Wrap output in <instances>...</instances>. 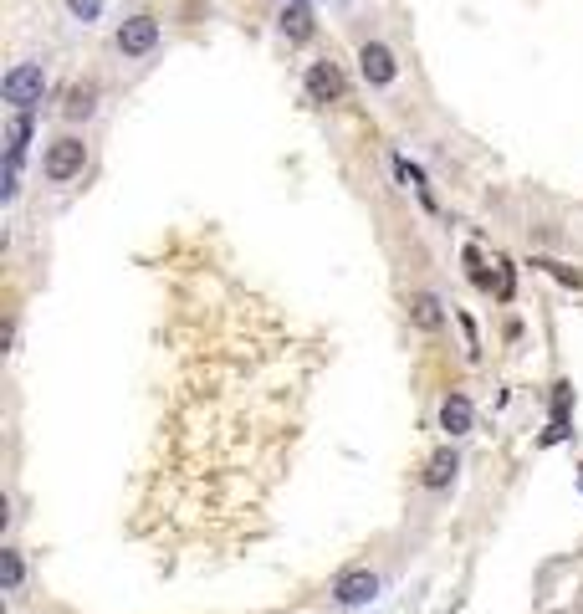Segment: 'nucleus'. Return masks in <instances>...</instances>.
Here are the masks:
<instances>
[{
	"label": "nucleus",
	"mask_w": 583,
	"mask_h": 614,
	"mask_svg": "<svg viewBox=\"0 0 583 614\" xmlns=\"http://www.w3.org/2000/svg\"><path fill=\"white\" fill-rule=\"evenodd\" d=\"M41 93H47V67L41 62H16L6 77H0V98H6L16 113H36Z\"/></svg>",
	"instance_id": "obj_1"
},
{
	"label": "nucleus",
	"mask_w": 583,
	"mask_h": 614,
	"mask_svg": "<svg viewBox=\"0 0 583 614\" xmlns=\"http://www.w3.org/2000/svg\"><path fill=\"white\" fill-rule=\"evenodd\" d=\"M82 169H87V144L77 134H57L47 144V159H41V174H47L52 185H72Z\"/></svg>",
	"instance_id": "obj_2"
},
{
	"label": "nucleus",
	"mask_w": 583,
	"mask_h": 614,
	"mask_svg": "<svg viewBox=\"0 0 583 614\" xmlns=\"http://www.w3.org/2000/svg\"><path fill=\"white\" fill-rule=\"evenodd\" d=\"M31 134H36V113H11L6 118V169H21Z\"/></svg>",
	"instance_id": "obj_7"
},
{
	"label": "nucleus",
	"mask_w": 583,
	"mask_h": 614,
	"mask_svg": "<svg viewBox=\"0 0 583 614\" xmlns=\"http://www.w3.org/2000/svg\"><path fill=\"white\" fill-rule=\"evenodd\" d=\"M302 82H307V98L312 103H343L348 98V77L338 72V62H312Z\"/></svg>",
	"instance_id": "obj_4"
},
{
	"label": "nucleus",
	"mask_w": 583,
	"mask_h": 614,
	"mask_svg": "<svg viewBox=\"0 0 583 614\" xmlns=\"http://www.w3.org/2000/svg\"><path fill=\"white\" fill-rule=\"evenodd\" d=\"M113 47H118L123 57H149V52L159 47V21H154V16H128V21H118Z\"/></svg>",
	"instance_id": "obj_3"
},
{
	"label": "nucleus",
	"mask_w": 583,
	"mask_h": 614,
	"mask_svg": "<svg viewBox=\"0 0 583 614\" xmlns=\"http://www.w3.org/2000/svg\"><path fill=\"white\" fill-rule=\"evenodd\" d=\"M358 72H364L369 87H394L399 62H394V52L384 47V41H364V47H358Z\"/></svg>",
	"instance_id": "obj_5"
},
{
	"label": "nucleus",
	"mask_w": 583,
	"mask_h": 614,
	"mask_svg": "<svg viewBox=\"0 0 583 614\" xmlns=\"http://www.w3.org/2000/svg\"><path fill=\"white\" fill-rule=\"evenodd\" d=\"M456 471H461V456H456L451 446L435 451V456H430V466H425V487H430V492H445V487L456 481Z\"/></svg>",
	"instance_id": "obj_9"
},
{
	"label": "nucleus",
	"mask_w": 583,
	"mask_h": 614,
	"mask_svg": "<svg viewBox=\"0 0 583 614\" xmlns=\"http://www.w3.org/2000/svg\"><path fill=\"white\" fill-rule=\"evenodd\" d=\"M277 26H282L287 41H307V36H312V11H307V0H287L282 16H277Z\"/></svg>",
	"instance_id": "obj_11"
},
{
	"label": "nucleus",
	"mask_w": 583,
	"mask_h": 614,
	"mask_svg": "<svg viewBox=\"0 0 583 614\" xmlns=\"http://www.w3.org/2000/svg\"><path fill=\"white\" fill-rule=\"evenodd\" d=\"M440 430L445 435H471V400H466L461 389H451L440 400Z\"/></svg>",
	"instance_id": "obj_8"
},
{
	"label": "nucleus",
	"mask_w": 583,
	"mask_h": 614,
	"mask_svg": "<svg viewBox=\"0 0 583 614\" xmlns=\"http://www.w3.org/2000/svg\"><path fill=\"white\" fill-rule=\"evenodd\" d=\"M62 113L77 123V118H93L98 113V87L93 82H77L72 93H67V103H62Z\"/></svg>",
	"instance_id": "obj_12"
},
{
	"label": "nucleus",
	"mask_w": 583,
	"mask_h": 614,
	"mask_svg": "<svg viewBox=\"0 0 583 614\" xmlns=\"http://www.w3.org/2000/svg\"><path fill=\"white\" fill-rule=\"evenodd\" d=\"M67 11H72L82 26H93V21L103 16V0H67Z\"/></svg>",
	"instance_id": "obj_14"
},
{
	"label": "nucleus",
	"mask_w": 583,
	"mask_h": 614,
	"mask_svg": "<svg viewBox=\"0 0 583 614\" xmlns=\"http://www.w3.org/2000/svg\"><path fill=\"white\" fill-rule=\"evenodd\" d=\"M410 323L425 328V333H435V328L445 323V307H440L435 292H410Z\"/></svg>",
	"instance_id": "obj_10"
},
{
	"label": "nucleus",
	"mask_w": 583,
	"mask_h": 614,
	"mask_svg": "<svg viewBox=\"0 0 583 614\" xmlns=\"http://www.w3.org/2000/svg\"><path fill=\"white\" fill-rule=\"evenodd\" d=\"M0 563H6V589L16 594V589H21V579H26V563H21V553H16V548H6V553H0Z\"/></svg>",
	"instance_id": "obj_13"
},
{
	"label": "nucleus",
	"mask_w": 583,
	"mask_h": 614,
	"mask_svg": "<svg viewBox=\"0 0 583 614\" xmlns=\"http://www.w3.org/2000/svg\"><path fill=\"white\" fill-rule=\"evenodd\" d=\"M374 594H379V574H369V568H353V574H343V579L333 584V604H343V609L369 604Z\"/></svg>",
	"instance_id": "obj_6"
}]
</instances>
